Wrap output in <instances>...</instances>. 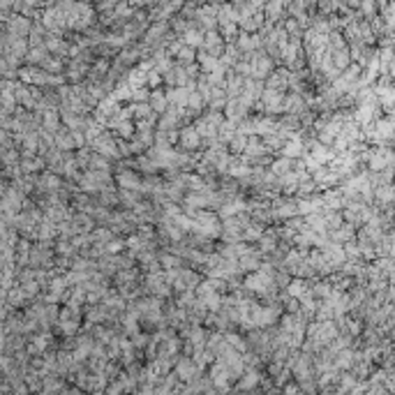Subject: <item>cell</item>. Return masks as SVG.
Wrapping results in <instances>:
<instances>
[{"label":"cell","instance_id":"obj_1","mask_svg":"<svg viewBox=\"0 0 395 395\" xmlns=\"http://www.w3.org/2000/svg\"><path fill=\"white\" fill-rule=\"evenodd\" d=\"M199 372H201V368L192 358H178L176 361V377L185 379V381H194V379H199Z\"/></svg>","mask_w":395,"mask_h":395},{"label":"cell","instance_id":"obj_2","mask_svg":"<svg viewBox=\"0 0 395 395\" xmlns=\"http://www.w3.org/2000/svg\"><path fill=\"white\" fill-rule=\"evenodd\" d=\"M250 74H252L254 79H266L270 74V70H273V63H270V58L268 55H263V53H257L252 58V63H250Z\"/></svg>","mask_w":395,"mask_h":395},{"label":"cell","instance_id":"obj_11","mask_svg":"<svg viewBox=\"0 0 395 395\" xmlns=\"http://www.w3.org/2000/svg\"><path fill=\"white\" fill-rule=\"evenodd\" d=\"M227 146H229V150L234 155H241L243 150H245V146H247V134H241V132H236V134L229 139V143H227Z\"/></svg>","mask_w":395,"mask_h":395},{"label":"cell","instance_id":"obj_8","mask_svg":"<svg viewBox=\"0 0 395 395\" xmlns=\"http://www.w3.org/2000/svg\"><path fill=\"white\" fill-rule=\"evenodd\" d=\"M259 379H261V377H259V372H257V370H254V368H247V372L241 377V381H238V386H236V388H238V390L254 388V386L259 384Z\"/></svg>","mask_w":395,"mask_h":395},{"label":"cell","instance_id":"obj_21","mask_svg":"<svg viewBox=\"0 0 395 395\" xmlns=\"http://www.w3.org/2000/svg\"><path fill=\"white\" fill-rule=\"evenodd\" d=\"M111 238V231L109 229H97L93 234V236H90V241H95V243H99V245H104L106 241H109Z\"/></svg>","mask_w":395,"mask_h":395},{"label":"cell","instance_id":"obj_5","mask_svg":"<svg viewBox=\"0 0 395 395\" xmlns=\"http://www.w3.org/2000/svg\"><path fill=\"white\" fill-rule=\"evenodd\" d=\"M116 183H118L121 190H141V178L134 171H121Z\"/></svg>","mask_w":395,"mask_h":395},{"label":"cell","instance_id":"obj_7","mask_svg":"<svg viewBox=\"0 0 395 395\" xmlns=\"http://www.w3.org/2000/svg\"><path fill=\"white\" fill-rule=\"evenodd\" d=\"M321 201H324V208L340 210L342 206H345V194H342V190H328V192L321 197Z\"/></svg>","mask_w":395,"mask_h":395},{"label":"cell","instance_id":"obj_13","mask_svg":"<svg viewBox=\"0 0 395 395\" xmlns=\"http://www.w3.org/2000/svg\"><path fill=\"white\" fill-rule=\"evenodd\" d=\"M114 130H116V134L123 137V139H132V137H134V132H137V130H134V123H130V121H121L118 125L114 127Z\"/></svg>","mask_w":395,"mask_h":395},{"label":"cell","instance_id":"obj_22","mask_svg":"<svg viewBox=\"0 0 395 395\" xmlns=\"http://www.w3.org/2000/svg\"><path fill=\"white\" fill-rule=\"evenodd\" d=\"M90 164H93V169H109V162H106L104 155H93Z\"/></svg>","mask_w":395,"mask_h":395},{"label":"cell","instance_id":"obj_16","mask_svg":"<svg viewBox=\"0 0 395 395\" xmlns=\"http://www.w3.org/2000/svg\"><path fill=\"white\" fill-rule=\"evenodd\" d=\"M159 263H162L164 268H181L183 259L178 257V254H162V257H159Z\"/></svg>","mask_w":395,"mask_h":395},{"label":"cell","instance_id":"obj_12","mask_svg":"<svg viewBox=\"0 0 395 395\" xmlns=\"http://www.w3.org/2000/svg\"><path fill=\"white\" fill-rule=\"evenodd\" d=\"M127 109H130V114L134 116V118H146V116L155 114V111L150 109L148 102H132V104L127 106Z\"/></svg>","mask_w":395,"mask_h":395},{"label":"cell","instance_id":"obj_18","mask_svg":"<svg viewBox=\"0 0 395 395\" xmlns=\"http://www.w3.org/2000/svg\"><path fill=\"white\" fill-rule=\"evenodd\" d=\"M185 42H187V46H201L203 44V35L199 33V30H187L185 33Z\"/></svg>","mask_w":395,"mask_h":395},{"label":"cell","instance_id":"obj_15","mask_svg":"<svg viewBox=\"0 0 395 395\" xmlns=\"http://www.w3.org/2000/svg\"><path fill=\"white\" fill-rule=\"evenodd\" d=\"M199 63H201V70L203 72H213V70H217V67H219L217 58H215V55H210V53H201V55H199Z\"/></svg>","mask_w":395,"mask_h":395},{"label":"cell","instance_id":"obj_14","mask_svg":"<svg viewBox=\"0 0 395 395\" xmlns=\"http://www.w3.org/2000/svg\"><path fill=\"white\" fill-rule=\"evenodd\" d=\"M224 342L229 347H234V349H238V351H247V342L236 333H224Z\"/></svg>","mask_w":395,"mask_h":395},{"label":"cell","instance_id":"obj_17","mask_svg":"<svg viewBox=\"0 0 395 395\" xmlns=\"http://www.w3.org/2000/svg\"><path fill=\"white\" fill-rule=\"evenodd\" d=\"M123 247H125V241H121V238H114L111 236L109 241L104 243V250L109 254H118V252H123Z\"/></svg>","mask_w":395,"mask_h":395},{"label":"cell","instance_id":"obj_20","mask_svg":"<svg viewBox=\"0 0 395 395\" xmlns=\"http://www.w3.org/2000/svg\"><path fill=\"white\" fill-rule=\"evenodd\" d=\"M176 55H178V61L181 63H190V61H194V49L192 46H181Z\"/></svg>","mask_w":395,"mask_h":395},{"label":"cell","instance_id":"obj_10","mask_svg":"<svg viewBox=\"0 0 395 395\" xmlns=\"http://www.w3.org/2000/svg\"><path fill=\"white\" fill-rule=\"evenodd\" d=\"M285 289H287V294H289V296L301 298L303 294H305V291L310 289V287H307V282L303 280V277H296V280H289V285H287Z\"/></svg>","mask_w":395,"mask_h":395},{"label":"cell","instance_id":"obj_6","mask_svg":"<svg viewBox=\"0 0 395 395\" xmlns=\"http://www.w3.org/2000/svg\"><path fill=\"white\" fill-rule=\"evenodd\" d=\"M266 88H273V90H280V93H285L287 88H289V72H287V70L273 72V74L268 77V81H266Z\"/></svg>","mask_w":395,"mask_h":395},{"label":"cell","instance_id":"obj_9","mask_svg":"<svg viewBox=\"0 0 395 395\" xmlns=\"http://www.w3.org/2000/svg\"><path fill=\"white\" fill-rule=\"evenodd\" d=\"M148 104H150V109H153L155 114H164V109L169 106V102H166L164 93H159V90H155V93H150V95H148Z\"/></svg>","mask_w":395,"mask_h":395},{"label":"cell","instance_id":"obj_3","mask_svg":"<svg viewBox=\"0 0 395 395\" xmlns=\"http://www.w3.org/2000/svg\"><path fill=\"white\" fill-rule=\"evenodd\" d=\"M178 141H181V146L185 150H194L201 146V137H199V132L194 125H187L183 127L181 132H178Z\"/></svg>","mask_w":395,"mask_h":395},{"label":"cell","instance_id":"obj_19","mask_svg":"<svg viewBox=\"0 0 395 395\" xmlns=\"http://www.w3.org/2000/svg\"><path fill=\"white\" fill-rule=\"evenodd\" d=\"M148 90L146 88H132V95H130V99L132 102H148Z\"/></svg>","mask_w":395,"mask_h":395},{"label":"cell","instance_id":"obj_4","mask_svg":"<svg viewBox=\"0 0 395 395\" xmlns=\"http://www.w3.org/2000/svg\"><path fill=\"white\" fill-rule=\"evenodd\" d=\"M328 238L333 243H347V241H354V238H356V224H351V222H342L340 227H337V229H330V234H328Z\"/></svg>","mask_w":395,"mask_h":395}]
</instances>
